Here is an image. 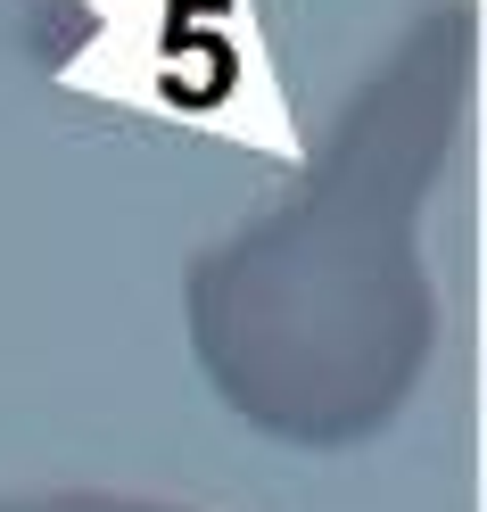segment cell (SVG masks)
Masks as SVG:
<instances>
[{
  "label": "cell",
  "mask_w": 487,
  "mask_h": 512,
  "mask_svg": "<svg viewBox=\"0 0 487 512\" xmlns=\"http://www.w3.org/2000/svg\"><path fill=\"white\" fill-rule=\"evenodd\" d=\"M0 512H182V504H149V496H100V488H58V496H9Z\"/></svg>",
  "instance_id": "2"
},
{
  "label": "cell",
  "mask_w": 487,
  "mask_h": 512,
  "mask_svg": "<svg viewBox=\"0 0 487 512\" xmlns=\"http://www.w3.org/2000/svg\"><path fill=\"white\" fill-rule=\"evenodd\" d=\"M471 91V9H430L339 108L298 182L190 256L182 314L199 372L248 430L289 446L380 438L430 372L438 298L421 207Z\"/></svg>",
  "instance_id": "1"
}]
</instances>
